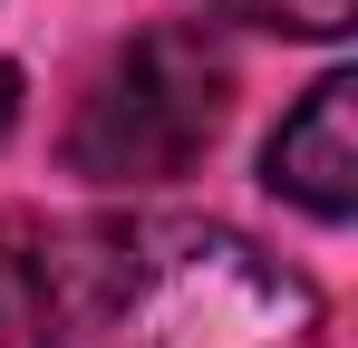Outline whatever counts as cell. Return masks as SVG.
Listing matches in <instances>:
<instances>
[{
  "label": "cell",
  "mask_w": 358,
  "mask_h": 348,
  "mask_svg": "<svg viewBox=\"0 0 358 348\" xmlns=\"http://www.w3.org/2000/svg\"><path fill=\"white\" fill-rule=\"evenodd\" d=\"M0 348H59V261L49 232L0 203Z\"/></svg>",
  "instance_id": "277c9868"
},
{
  "label": "cell",
  "mask_w": 358,
  "mask_h": 348,
  "mask_svg": "<svg viewBox=\"0 0 358 348\" xmlns=\"http://www.w3.org/2000/svg\"><path fill=\"white\" fill-rule=\"evenodd\" d=\"M242 29H281V39H349V0H213Z\"/></svg>",
  "instance_id": "5b68a950"
},
{
  "label": "cell",
  "mask_w": 358,
  "mask_h": 348,
  "mask_svg": "<svg viewBox=\"0 0 358 348\" xmlns=\"http://www.w3.org/2000/svg\"><path fill=\"white\" fill-rule=\"evenodd\" d=\"M10 126H20V68L0 58V145H10Z\"/></svg>",
  "instance_id": "8992f818"
},
{
  "label": "cell",
  "mask_w": 358,
  "mask_h": 348,
  "mask_svg": "<svg viewBox=\"0 0 358 348\" xmlns=\"http://www.w3.org/2000/svg\"><path fill=\"white\" fill-rule=\"evenodd\" d=\"M117 348H329V310L233 223H145L117 252Z\"/></svg>",
  "instance_id": "6da1fadb"
},
{
  "label": "cell",
  "mask_w": 358,
  "mask_h": 348,
  "mask_svg": "<svg viewBox=\"0 0 358 348\" xmlns=\"http://www.w3.org/2000/svg\"><path fill=\"white\" fill-rule=\"evenodd\" d=\"M233 116V68L203 29H136L68 116V165L87 184H165Z\"/></svg>",
  "instance_id": "7a4b0ae2"
},
{
  "label": "cell",
  "mask_w": 358,
  "mask_h": 348,
  "mask_svg": "<svg viewBox=\"0 0 358 348\" xmlns=\"http://www.w3.org/2000/svg\"><path fill=\"white\" fill-rule=\"evenodd\" d=\"M262 184L291 194L300 213H320V223H349L358 213V78L349 68H329L281 116V136L262 145Z\"/></svg>",
  "instance_id": "3957f363"
}]
</instances>
